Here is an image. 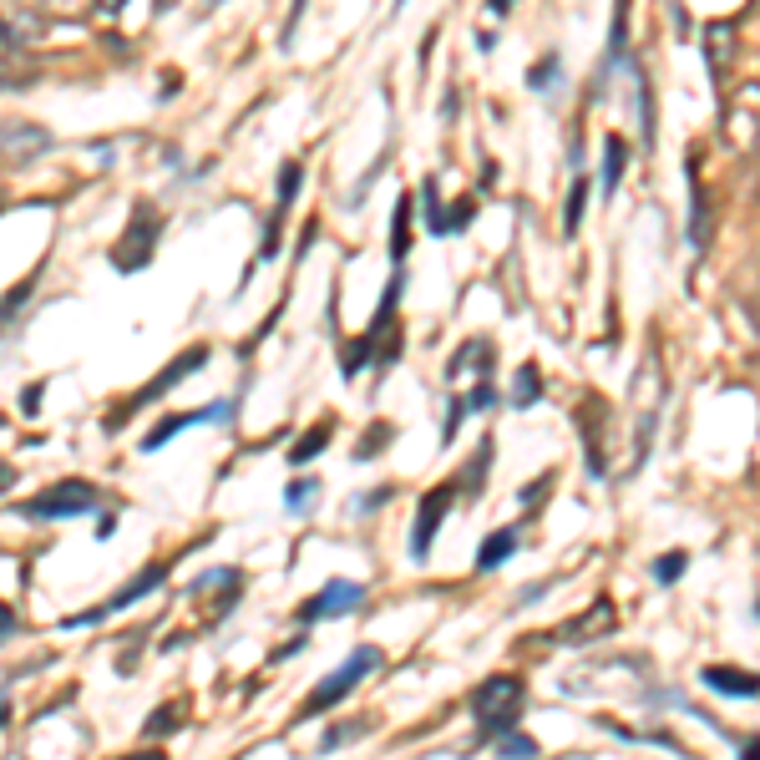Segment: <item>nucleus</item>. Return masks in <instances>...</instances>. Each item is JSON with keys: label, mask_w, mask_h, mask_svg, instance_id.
<instances>
[{"label": "nucleus", "mask_w": 760, "mask_h": 760, "mask_svg": "<svg viewBox=\"0 0 760 760\" xmlns=\"http://www.w3.org/2000/svg\"><path fill=\"white\" fill-rule=\"evenodd\" d=\"M391 441V426H375V436H360V446H355V462H370V456Z\"/></svg>", "instance_id": "obj_29"}, {"label": "nucleus", "mask_w": 760, "mask_h": 760, "mask_svg": "<svg viewBox=\"0 0 760 760\" xmlns=\"http://www.w3.org/2000/svg\"><path fill=\"white\" fill-rule=\"evenodd\" d=\"M51 132L36 127V122H6L0 127V158H11V163H31L41 158V152H51Z\"/></svg>", "instance_id": "obj_8"}, {"label": "nucleus", "mask_w": 760, "mask_h": 760, "mask_svg": "<svg viewBox=\"0 0 760 760\" xmlns=\"http://www.w3.org/2000/svg\"><path fill=\"white\" fill-rule=\"evenodd\" d=\"M11 720V710H6V700H0V725H6Z\"/></svg>", "instance_id": "obj_42"}, {"label": "nucleus", "mask_w": 760, "mask_h": 760, "mask_svg": "<svg viewBox=\"0 0 760 760\" xmlns=\"http://www.w3.org/2000/svg\"><path fill=\"white\" fill-rule=\"evenodd\" d=\"M512 11V0H492V16H507Z\"/></svg>", "instance_id": "obj_41"}, {"label": "nucleus", "mask_w": 760, "mask_h": 760, "mask_svg": "<svg viewBox=\"0 0 760 760\" xmlns=\"http://www.w3.org/2000/svg\"><path fill=\"white\" fill-rule=\"evenodd\" d=\"M315 492H320V482H315V477H299V482H289V487H284V507H289V512H304Z\"/></svg>", "instance_id": "obj_25"}, {"label": "nucleus", "mask_w": 760, "mask_h": 760, "mask_svg": "<svg viewBox=\"0 0 760 760\" xmlns=\"http://www.w3.org/2000/svg\"><path fill=\"white\" fill-rule=\"evenodd\" d=\"M522 705H527V684H522L517 674H492L487 684H477V695H472V715H477V725H482V740L507 735V730L517 725Z\"/></svg>", "instance_id": "obj_1"}, {"label": "nucleus", "mask_w": 760, "mask_h": 760, "mask_svg": "<svg viewBox=\"0 0 760 760\" xmlns=\"http://www.w3.org/2000/svg\"><path fill=\"white\" fill-rule=\"evenodd\" d=\"M163 583H168V573H163L158 563H152V568H142V573H137V578H132V583H127L122 593H112L107 603H97V608H87V614H71V619H66L61 629H87V624H102L107 614H122V608H132L137 598H147V593H158Z\"/></svg>", "instance_id": "obj_5"}, {"label": "nucleus", "mask_w": 760, "mask_h": 760, "mask_svg": "<svg viewBox=\"0 0 760 760\" xmlns=\"http://www.w3.org/2000/svg\"><path fill=\"white\" fill-rule=\"evenodd\" d=\"M538 396H543V375H538V365H522V370H517V386H512V406L527 411V406H538Z\"/></svg>", "instance_id": "obj_20"}, {"label": "nucleus", "mask_w": 760, "mask_h": 760, "mask_svg": "<svg viewBox=\"0 0 760 760\" xmlns=\"http://www.w3.org/2000/svg\"><path fill=\"white\" fill-rule=\"evenodd\" d=\"M97 507H102V492L92 482L66 477V482L46 487L41 497L21 502V517H31V522H66V517H92Z\"/></svg>", "instance_id": "obj_3"}, {"label": "nucleus", "mask_w": 760, "mask_h": 760, "mask_svg": "<svg viewBox=\"0 0 760 760\" xmlns=\"http://www.w3.org/2000/svg\"><path fill=\"white\" fill-rule=\"evenodd\" d=\"M548 492H553V472H548V477H538L532 487H522V497H517V502H522V512H527V517H538V512H543V497H548Z\"/></svg>", "instance_id": "obj_26"}, {"label": "nucleus", "mask_w": 760, "mask_h": 760, "mask_svg": "<svg viewBox=\"0 0 760 760\" xmlns=\"http://www.w3.org/2000/svg\"><path fill=\"white\" fill-rule=\"evenodd\" d=\"M299 178H304V168L289 158L284 168H279V188H274V213H284L294 198H299Z\"/></svg>", "instance_id": "obj_22"}, {"label": "nucleus", "mask_w": 760, "mask_h": 760, "mask_svg": "<svg viewBox=\"0 0 760 760\" xmlns=\"http://www.w3.org/2000/svg\"><path fill=\"white\" fill-rule=\"evenodd\" d=\"M386 502H391V487H375L370 497H360V512H380Z\"/></svg>", "instance_id": "obj_33"}, {"label": "nucleus", "mask_w": 760, "mask_h": 760, "mask_svg": "<svg viewBox=\"0 0 760 760\" xmlns=\"http://www.w3.org/2000/svg\"><path fill=\"white\" fill-rule=\"evenodd\" d=\"M16 487V467H0V492H11Z\"/></svg>", "instance_id": "obj_38"}, {"label": "nucleus", "mask_w": 760, "mask_h": 760, "mask_svg": "<svg viewBox=\"0 0 760 760\" xmlns=\"http://www.w3.org/2000/svg\"><path fill=\"white\" fill-rule=\"evenodd\" d=\"M583 208H588V178H573V193H568V203H563V234H568V239L583 228Z\"/></svg>", "instance_id": "obj_21"}, {"label": "nucleus", "mask_w": 760, "mask_h": 760, "mask_svg": "<svg viewBox=\"0 0 760 760\" xmlns=\"http://www.w3.org/2000/svg\"><path fill=\"white\" fill-rule=\"evenodd\" d=\"M421 203H426V228H431V234H441V203H436V178H426V188H421Z\"/></svg>", "instance_id": "obj_30"}, {"label": "nucleus", "mask_w": 760, "mask_h": 760, "mask_svg": "<svg viewBox=\"0 0 760 760\" xmlns=\"http://www.w3.org/2000/svg\"><path fill=\"white\" fill-rule=\"evenodd\" d=\"M502 760H538V740L532 735H507L502 740Z\"/></svg>", "instance_id": "obj_27"}, {"label": "nucleus", "mask_w": 760, "mask_h": 760, "mask_svg": "<svg viewBox=\"0 0 760 760\" xmlns=\"http://www.w3.org/2000/svg\"><path fill=\"white\" fill-rule=\"evenodd\" d=\"M467 223H472V198H462L451 208V218H441V234H462Z\"/></svg>", "instance_id": "obj_31"}, {"label": "nucleus", "mask_w": 760, "mask_h": 760, "mask_svg": "<svg viewBox=\"0 0 760 760\" xmlns=\"http://www.w3.org/2000/svg\"><path fill=\"white\" fill-rule=\"evenodd\" d=\"M740 760H760V735H755V740H745V755H740Z\"/></svg>", "instance_id": "obj_39"}, {"label": "nucleus", "mask_w": 760, "mask_h": 760, "mask_svg": "<svg viewBox=\"0 0 760 760\" xmlns=\"http://www.w3.org/2000/svg\"><path fill=\"white\" fill-rule=\"evenodd\" d=\"M700 679L710 684V690L735 695V700H755V695H760V674H740V669H725V664H705Z\"/></svg>", "instance_id": "obj_13"}, {"label": "nucleus", "mask_w": 760, "mask_h": 760, "mask_svg": "<svg viewBox=\"0 0 760 760\" xmlns=\"http://www.w3.org/2000/svg\"><path fill=\"white\" fill-rule=\"evenodd\" d=\"M127 760H168L163 750H137V755H127Z\"/></svg>", "instance_id": "obj_40"}, {"label": "nucleus", "mask_w": 760, "mask_h": 760, "mask_svg": "<svg viewBox=\"0 0 760 760\" xmlns=\"http://www.w3.org/2000/svg\"><path fill=\"white\" fill-rule=\"evenodd\" d=\"M365 603V583H350V578H335V583H325L315 598H304L299 603V624H320V619H340V614H350V608H360Z\"/></svg>", "instance_id": "obj_6"}, {"label": "nucleus", "mask_w": 760, "mask_h": 760, "mask_svg": "<svg viewBox=\"0 0 760 760\" xmlns=\"http://www.w3.org/2000/svg\"><path fill=\"white\" fill-rule=\"evenodd\" d=\"M624 168H629V142L619 137V132H608L603 137V173H598V193L614 203V193H619V183H624Z\"/></svg>", "instance_id": "obj_12"}, {"label": "nucleus", "mask_w": 760, "mask_h": 760, "mask_svg": "<svg viewBox=\"0 0 760 760\" xmlns=\"http://www.w3.org/2000/svg\"><path fill=\"white\" fill-rule=\"evenodd\" d=\"M21 406H26V411H36V406H41V386H26V396H21Z\"/></svg>", "instance_id": "obj_37"}, {"label": "nucleus", "mask_w": 760, "mask_h": 760, "mask_svg": "<svg viewBox=\"0 0 760 760\" xmlns=\"http://www.w3.org/2000/svg\"><path fill=\"white\" fill-rule=\"evenodd\" d=\"M97 11H102V16H122L127 0H97Z\"/></svg>", "instance_id": "obj_36"}, {"label": "nucleus", "mask_w": 760, "mask_h": 760, "mask_svg": "<svg viewBox=\"0 0 760 760\" xmlns=\"http://www.w3.org/2000/svg\"><path fill=\"white\" fill-rule=\"evenodd\" d=\"M16 6L36 21H82L97 0H16Z\"/></svg>", "instance_id": "obj_14"}, {"label": "nucleus", "mask_w": 760, "mask_h": 760, "mask_svg": "<svg viewBox=\"0 0 760 760\" xmlns=\"http://www.w3.org/2000/svg\"><path fill=\"white\" fill-rule=\"evenodd\" d=\"M178 720H183L178 710H158V715H152L142 730H147V735H168V730H178Z\"/></svg>", "instance_id": "obj_32"}, {"label": "nucleus", "mask_w": 760, "mask_h": 760, "mask_svg": "<svg viewBox=\"0 0 760 760\" xmlns=\"http://www.w3.org/2000/svg\"><path fill=\"white\" fill-rule=\"evenodd\" d=\"M451 502H456V487H451V482H441V487H431V492L421 497V512H416V532H411V558H416V563H426V558H431L436 527H441V517L451 512Z\"/></svg>", "instance_id": "obj_7"}, {"label": "nucleus", "mask_w": 760, "mask_h": 760, "mask_svg": "<svg viewBox=\"0 0 760 760\" xmlns=\"http://www.w3.org/2000/svg\"><path fill=\"white\" fill-rule=\"evenodd\" d=\"M299 16H304V0H294V11H289V21H284V36H279V41H294V31H299Z\"/></svg>", "instance_id": "obj_34"}, {"label": "nucleus", "mask_w": 760, "mask_h": 760, "mask_svg": "<svg viewBox=\"0 0 760 760\" xmlns=\"http://www.w3.org/2000/svg\"><path fill=\"white\" fill-rule=\"evenodd\" d=\"M11 634H16V614H11V608H6V603H0V644H6Z\"/></svg>", "instance_id": "obj_35"}, {"label": "nucleus", "mask_w": 760, "mask_h": 760, "mask_svg": "<svg viewBox=\"0 0 760 760\" xmlns=\"http://www.w3.org/2000/svg\"><path fill=\"white\" fill-rule=\"evenodd\" d=\"M553 76H558V56L548 51V56H543L538 66L527 71V87H538V92H543V87H553Z\"/></svg>", "instance_id": "obj_28"}, {"label": "nucleus", "mask_w": 760, "mask_h": 760, "mask_svg": "<svg viewBox=\"0 0 760 760\" xmlns=\"http://www.w3.org/2000/svg\"><path fill=\"white\" fill-rule=\"evenodd\" d=\"M517 538H522L517 527H497L492 538H487V543L477 548V573H492V568H502V563H507V558H512V553L522 548Z\"/></svg>", "instance_id": "obj_16"}, {"label": "nucleus", "mask_w": 760, "mask_h": 760, "mask_svg": "<svg viewBox=\"0 0 760 760\" xmlns=\"http://www.w3.org/2000/svg\"><path fill=\"white\" fill-rule=\"evenodd\" d=\"M380 659H386V654H380L375 644H360V649H350V659L330 674V679H320L315 684V690L310 695H304V705H299V715L304 720H315V715H325V710H335L350 690H355V684L365 679V674H375L380 669Z\"/></svg>", "instance_id": "obj_2"}, {"label": "nucleus", "mask_w": 760, "mask_h": 760, "mask_svg": "<svg viewBox=\"0 0 760 760\" xmlns=\"http://www.w3.org/2000/svg\"><path fill=\"white\" fill-rule=\"evenodd\" d=\"M684 568H690V558H684V553H664V558H654V583L669 588V583H679Z\"/></svg>", "instance_id": "obj_24"}, {"label": "nucleus", "mask_w": 760, "mask_h": 760, "mask_svg": "<svg viewBox=\"0 0 760 760\" xmlns=\"http://www.w3.org/2000/svg\"><path fill=\"white\" fill-rule=\"evenodd\" d=\"M614 619H619L614 603H608V598H593L573 624L558 629V644H593V639H603V634H614Z\"/></svg>", "instance_id": "obj_9"}, {"label": "nucleus", "mask_w": 760, "mask_h": 760, "mask_svg": "<svg viewBox=\"0 0 760 760\" xmlns=\"http://www.w3.org/2000/svg\"><path fill=\"white\" fill-rule=\"evenodd\" d=\"M370 730V720H340V725H330L325 735H320V750H340L345 740H355V735H365Z\"/></svg>", "instance_id": "obj_23"}, {"label": "nucleus", "mask_w": 760, "mask_h": 760, "mask_svg": "<svg viewBox=\"0 0 760 760\" xmlns=\"http://www.w3.org/2000/svg\"><path fill=\"white\" fill-rule=\"evenodd\" d=\"M411 218H416V203L401 193V198H396V213H391V264H396V269H401L406 254H411Z\"/></svg>", "instance_id": "obj_17"}, {"label": "nucleus", "mask_w": 760, "mask_h": 760, "mask_svg": "<svg viewBox=\"0 0 760 760\" xmlns=\"http://www.w3.org/2000/svg\"><path fill=\"white\" fill-rule=\"evenodd\" d=\"M223 416H234V406H228V401H213V406H203V411H183V416H163L158 426H152V431L142 436V451H163L178 431H188V426H198V421H223Z\"/></svg>", "instance_id": "obj_10"}, {"label": "nucleus", "mask_w": 760, "mask_h": 760, "mask_svg": "<svg viewBox=\"0 0 760 760\" xmlns=\"http://www.w3.org/2000/svg\"><path fill=\"white\" fill-rule=\"evenodd\" d=\"M198 365H208V345H193V350H183L168 370H158L152 375V386H142L137 396H132V406H147V401H158L163 391H173V386H183V375H193Z\"/></svg>", "instance_id": "obj_11"}, {"label": "nucleus", "mask_w": 760, "mask_h": 760, "mask_svg": "<svg viewBox=\"0 0 760 760\" xmlns=\"http://www.w3.org/2000/svg\"><path fill=\"white\" fill-rule=\"evenodd\" d=\"M330 441H335V421L325 416V421H315L310 431H304V436L289 446V467H310V462H315V456H320Z\"/></svg>", "instance_id": "obj_15"}, {"label": "nucleus", "mask_w": 760, "mask_h": 760, "mask_svg": "<svg viewBox=\"0 0 760 760\" xmlns=\"http://www.w3.org/2000/svg\"><path fill=\"white\" fill-rule=\"evenodd\" d=\"M492 472V441H482L477 446V456L467 462V472H462V482H456V492H467V497H477L482 492V477Z\"/></svg>", "instance_id": "obj_19"}, {"label": "nucleus", "mask_w": 760, "mask_h": 760, "mask_svg": "<svg viewBox=\"0 0 760 760\" xmlns=\"http://www.w3.org/2000/svg\"><path fill=\"white\" fill-rule=\"evenodd\" d=\"M158 239H163V218L152 213V203H137V208H132V223H127V234H122L117 249H112V269H117V274L147 269V259L158 254Z\"/></svg>", "instance_id": "obj_4"}, {"label": "nucleus", "mask_w": 760, "mask_h": 760, "mask_svg": "<svg viewBox=\"0 0 760 760\" xmlns=\"http://www.w3.org/2000/svg\"><path fill=\"white\" fill-rule=\"evenodd\" d=\"M684 173H690V244L705 249V239H710V203H705V188H700V178H695L690 163H684Z\"/></svg>", "instance_id": "obj_18"}]
</instances>
